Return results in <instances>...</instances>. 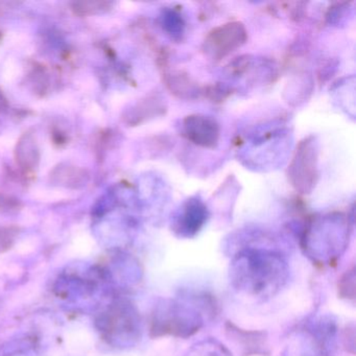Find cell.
<instances>
[{
	"instance_id": "cell-1",
	"label": "cell",
	"mask_w": 356,
	"mask_h": 356,
	"mask_svg": "<svg viewBox=\"0 0 356 356\" xmlns=\"http://www.w3.org/2000/svg\"><path fill=\"white\" fill-rule=\"evenodd\" d=\"M234 281L256 293L278 289L284 277V264L278 256L262 251L241 254L235 260Z\"/></svg>"
},
{
	"instance_id": "cell-2",
	"label": "cell",
	"mask_w": 356,
	"mask_h": 356,
	"mask_svg": "<svg viewBox=\"0 0 356 356\" xmlns=\"http://www.w3.org/2000/svg\"><path fill=\"white\" fill-rule=\"evenodd\" d=\"M97 326L105 339L116 346H126L137 339L139 321L134 308L126 302L109 304L99 314Z\"/></svg>"
},
{
	"instance_id": "cell-3",
	"label": "cell",
	"mask_w": 356,
	"mask_h": 356,
	"mask_svg": "<svg viewBox=\"0 0 356 356\" xmlns=\"http://www.w3.org/2000/svg\"><path fill=\"white\" fill-rule=\"evenodd\" d=\"M287 178L291 186L302 195L314 191L318 179V143L314 135L306 137L298 145L287 168Z\"/></svg>"
},
{
	"instance_id": "cell-4",
	"label": "cell",
	"mask_w": 356,
	"mask_h": 356,
	"mask_svg": "<svg viewBox=\"0 0 356 356\" xmlns=\"http://www.w3.org/2000/svg\"><path fill=\"white\" fill-rule=\"evenodd\" d=\"M103 274L97 268H78L68 270L58 280V296L66 301L80 305H89L95 301L99 291Z\"/></svg>"
},
{
	"instance_id": "cell-5",
	"label": "cell",
	"mask_w": 356,
	"mask_h": 356,
	"mask_svg": "<svg viewBox=\"0 0 356 356\" xmlns=\"http://www.w3.org/2000/svg\"><path fill=\"white\" fill-rule=\"evenodd\" d=\"M247 39V30L241 22H228L208 33L203 51L210 59L220 61L241 49Z\"/></svg>"
},
{
	"instance_id": "cell-6",
	"label": "cell",
	"mask_w": 356,
	"mask_h": 356,
	"mask_svg": "<svg viewBox=\"0 0 356 356\" xmlns=\"http://www.w3.org/2000/svg\"><path fill=\"white\" fill-rule=\"evenodd\" d=\"M346 216L341 213L328 214L314 220L305 234V243L314 241L318 248L326 245L328 256L337 255L347 239L349 229Z\"/></svg>"
},
{
	"instance_id": "cell-7",
	"label": "cell",
	"mask_w": 356,
	"mask_h": 356,
	"mask_svg": "<svg viewBox=\"0 0 356 356\" xmlns=\"http://www.w3.org/2000/svg\"><path fill=\"white\" fill-rule=\"evenodd\" d=\"M182 135L197 147L216 149L220 143V127L218 120L203 114H193L182 120Z\"/></svg>"
},
{
	"instance_id": "cell-8",
	"label": "cell",
	"mask_w": 356,
	"mask_h": 356,
	"mask_svg": "<svg viewBox=\"0 0 356 356\" xmlns=\"http://www.w3.org/2000/svg\"><path fill=\"white\" fill-rule=\"evenodd\" d=\"M208 210L200 197H193L185 202L176 220L177 231L182 235L195 234L207 220Z\"/></svg>"
},
{
	"instance_id": "cell-9",
	"label": "cell",
	"mask_w": 356,
	"mask_h": 356,
	"mask_svg": "<svg viewBox=\"0 0 356 356\" xmlns=\"http://www.w3.org/2000/svg\"><path fill=\"white\" fill-rule=\"evenodd\" d=\"M16 160L26 170H33L38 165V147L32 135L26 134L20 138L16 147Z\"/></svg>"
},
{
	"instance_id": "cell-10",
	"label": "cell",
	"mask_w": 356,
	"mask_h": 356,
	"mask_svg": "<svg viewBox=\"0 0 356 356\" xmlns=\"http://www.w3.org/2000/svg\"><path fill=\"white\" fill-rule=\"evenodd\" d=\"M51 177L54 182L68 187L83 186L88 178L84 170L70 165L58 166L53 174H51Z\"/></svg>"
},
{
	"instance_id": "cell-11",
	"label": "cell",
	"mask_w": 356,
	"mask_h": 356,
	"mask_svg": "<svg viewBox=\"0 0 356 356\" xmlns=\"http://www.w3.org/2000/svg\"><path fill=\"white\" fill-rule=\"evenodd\" d=\"M166 85L172 93L176 95L177 97H182V99H193V97H197V93H199L197 85L188 76L181 74V72L168 76Z\"/></svg>"
},
{
	"instance_id": "cell-12",
	"label": "cell",
	"mask_w": 356,
	"mask_h": 356,
	"mask_svg": "<svg viewBox=\"0 0 356 356\" xmlns=\"http://www.w3.org/2000/svg\"><path fill=\"white\" fill-rule=\"evenodd\" d=\"M162 26L168 34L174 37H180L184 33L185 24L182 16L172 10L162 14Z\"/></svg>"
},
{
	"instance_id": "cell-13",
	"label": "cell",
	"mask_w": 356,
	"mask_h": 356,
	"mask_svg": "<svg viewBox=\"0 0 356 356\" xmlns=\"http://www.w3.org/2000/svg\"><path fill=\"white\" fill-rule=\"evenodd\" d=\"M109 7L110 3L105 1H80V3H74L72 10L78 15L85 16L107 11Z\"/></svg>"
},
{
	"instance_id": "cell-14",
	"label": "cell",
	"mask_w": 356,
	"mask_h": 356,
	"mask_svg": "<svg viewBox=\"0 0 356 356\" xmlns=\"http://www.w3.org/2000/svg\"><path fill=\"white\" fill-rule=\"evenodd\" d=\"M0 356H38L34 346L19 341L16 345H10L0 351Z\"/></svg>"
},
{
	"instance_id": "cell-15",
	"label": "cell",
	"mask_w": 356,
	"mask_h": 356,
	"mask_svg": "<svg viewBox=\"0 0 356 356\" xmlns=\"http://www.w3.org/2000/svg\"><path fill=\"white\" fill-rule=\"evenodd\" d=\"M231 89L228 86H212L208 89L207 95L210 99L213 102L222 101L230 95Z\"/></svg>"
},
{
	"instance_id": "cell-16",
	"label": "cell",
	"mask_w": 356,
	"mask_h": 356,
	"mask_svg": "<svg viewBox=\"0 0 356 356\" xmlns=\"http://www.w3.org/2000/svg\"><path fill=\"white\" fill-rule=\"evenodd\" d=\"M15 232L11 228L0 229V247H9L13 241Z\"/></svg>"
},
{
	"instance_id": "cell-17",
	"label": "cell",
	"mask_w": 356,
	"mask_h": 356,
	"mask_svg": "<svg viewBox=\"0 0 356 356\" xmlns=\"http://www.w3.org/2000/svg\"><path fill=\"white\" fill-rule=\"evenodd\" d=\"M6 106H7V102H6L5 97H3L1 92H0V111L5 109Z\"/></svg>"
}]
</instances>
